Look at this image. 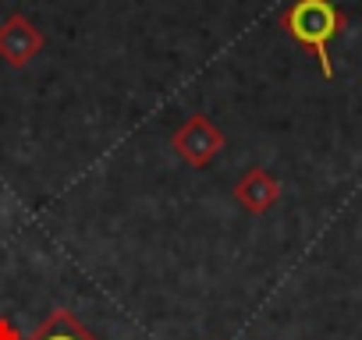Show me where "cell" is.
Returning a JSON list of instances; mask_svg holds the SVG:
<instances>
[{
	"label": "cell",
	"instance_id": "cell-1",
	"mask_svg": "<svg viewBox=\"0 0 362 340\" xmlns=\"http://www.w3.org/2000/svg\"><path fill=\"white\" fill-rule=\"evenodd\" d=\"M281 25L284 32L305 47L316 64H320V75L323 78H334V61H330V43L344 32V15L334 0H291L281 15Z\"/></svg>",
	"mask_w": 362,
	"mask_h": 340
},
{
	"label": "cell",
	"instance_id": "cell-2",
	"mask_svg": "<svg viewBox=\"0 0 362 340\" xmlns=\"http://www.w3.org/2000/svg\"><path fill=\"white\" fill-rule=\"evenodd\" d=\"M174 152L192 163V166H210L217 159V152L224 149V131L206 117V114H192L185 124H181L170 138Z\"/></svg>",
	"mask_w": 362,
	"mask_h": 340
},
{
	"label": "cell",
	"instance_id": "cell-3",
	"mask_svg": "<svg viewBox=\"0 0 362 340\" xmlns=\"http://www.w3.org/2000/svg\"><path fill=\"white\" fill-rule=\"evenodd\" d=\"M47 47L43 32L25 15H8L0 22V61L11 68H25L33 57H40Z\"/></svg>",
	"mask_w": 362,
	"mask_h": 340
},
{
	"label": "cell",
	"instance_id": "cell-4",
	"mask_svg": "<svg viewBox=\"0 0 362 340\" xmlns=\"http://www.w3.org/2000/svg\"><path fill=\"white\" fill-rule=\"evenodd\" d=\"M235 199H238V206L245 213H256L259 217V213L274 210V202L281 199V185H277V178L270 174L267 166H252V170H245V174L238 178Z\"/></svg>",
	"mask_w": 362,
	"mask_h": 340
},
{
	"label": "cell",
	"instance_id": "cell-5",
	"mask_svg": "<svg viewBox=\"0 0 362 340\" xmlns=\"http://www.w3.org/2000/svg\"><path fill=\"white\" fill-rule=\"evenodd\" d=\"M22 340H100L93 329H86L68 308H57V312H50L29 336H22Z\"/></svg>",
	"mask_w": 362,
	"mask_h": 340
}]
</instances>
